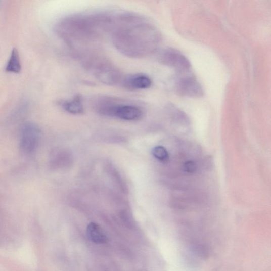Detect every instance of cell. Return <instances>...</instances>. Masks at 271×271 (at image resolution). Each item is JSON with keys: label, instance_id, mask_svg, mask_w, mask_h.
<instances>
[{"label": "cell", "instance_id": "9", "mask_svg": "<svg viewBox=\"0 0 271 271\" xmlns=\"http://www.w3.org/2000/svg\"><path fill=\"white\" fill-rule=\"evenodd\" d=\"M87 236L88 239L96 244H104L107 242V237L98 224L92 222L87 227Z\"/></svg>", "mask_w": 271, "mask_h": 271}, {"label": "cell", "instance_id": "8", "mask_svg": "<svg viewBox=\"0 0 271 271\" xmlns=\"http://www.w3.org/2000/svg\"><path fill=\"white\" fill-rule=\"evenodd\" d=\"M121 84L129 89H146L152 86V81L148 75L136 74L124 78Z\"/></svg>", "mask_w": 271, "mask_h": 271}, {"label": "cell", "instance_id": "11", "mask_svg": "<svg viewBox=\"0 0 271 271\" xmlns=\"http://www.w3.org/2000/svg\"><path fill=\"white\" fill-rule=\"evenodd\" d=\"M21 71V63L19 51L14 48L5 67V71L8 73L18 74Z\"/></svg>", "mask_w": 271, "mask_h": 271}, {"label": "cell", "instance_id": "12", "mask_svg": "<svg viewBox=\"0 0 271 271\" xmlns=\"http://www.w3.org/2000/svg\"><path fill=\"white\" fill-rule=\"evenodd\" d=\"M152 154L156 159L162 162H167L169 159L168 152L163 146H157L152 150Z\"/></svg>", "mask_w": 271, "mask_h": 271}, {"label": "cell", "instance_id": "3", "mask_svg": "<svg viewBox=\"0 0 271 271\" xmlns=\"http://www.w3.org/2000/svg\"><path fill=\"white\" fill-rule=\"evenodd\" d=\"M81 58L84 67L99 81L109 85L122 83L124 77L121 72L103 56L92 52Z\"/></svg>", "mask_w": 271, "mask_h": 271}, {"label": "cell", "instance_id": "5", "mask_svg": "<svg viewBox=\"0 0 271 271\" xmlns=\"http://www.w3.org/2000/svg\"><path fill=\"white\" fill-rule=\"evenodd\" d=\"M41 130L35 123L27 122L22 127L20 147L22 152L29 155L35 152L40 143Z\"/></svg>", "mask_w": 271, "mask_h": 271}, {"label": "cell", "instance_id": "1", "mask_svg": "<svg viewBox=\"0 0 271 271\" xmlns=\"http://www.w3.org/2000/svg\"><path fill=\"white\" fill-rule=\"evenodd\" d=\"M110 32L116 50L132 59L143 58L154 54L162 42L161 34L152 22L133 13L114 17Z\"/></svg>", "mask_w": 271, "mask_h": 271}, {"label": "cell", "instance_id": "14", "mask_svg": "<svg viewBox=\"0 0 271 271\" xmlns=\"http://www.w3.org/2000/svg\"></svg>", "mask_w": 271, "mask_h": 271}, {"label": "cell", "instance_id": "2", "mask_svg": "<svg viewBox=\"0 0 271 271\" xmlns=\"http://www.w3.org/2000/svg\"><path fill=\"white\" fill-rule=\"evenodd\" d=\"M114 16L106 13L75 14L62 18L55 25L57 36L82 55L110 31Z\"/></svg>", "mask_w": 271, "mask_h": 271}, {"label": "cell", "instance_id": "7", "mask_svg": "<svg viewBox=\"0 0 271 271\" xmlns=\"http://www.w3.org/2000/svg\"><path fill=\"white\" fill-rule=\"evenodd\" d=\"M142 115V110L137 106L118 103L116 105L112 114L113 116L127 121L138 120Z\"/></svg>", "mask_w": 271, "mask_h": 271}, {"label": "cell", "instance_id": "4", "mask_svg": "<svg viewBox=\"0 0 271 271\" xmlns=\"http://www.w3.org/2000/svg\"><path fill=\"white\" fill-rule=\"evenodd\" d=\"M173 86L175 92L184 97L199 98L203 95L201 84L190 71L178 72L174 80Z\"/></svg>", "mask_w": 271, "mask_h": 271}, {"label": "cell", "instance_id": "6", "mask_svg": "<svg viewBox=\"0 0 271 271\" xmlns=\"http://www.w3.org/2000/svg\"><path fill=\"white\" fill-rule=\"evenodd\" d=\"M161 63L173 68L178 72L189 71L191 64L186 56L179 51L167 48L162 51L159 56Z\"/></svg>", "mask_w": 271, "mask_h": 271}, {"label": "cell", "instance_id": "10", "mask_svg": "<svg viewBox=\"0 0 271 271\" xmlns=\"http://www.w3.org/2000/svg\"><path fill=\"white\" fill-rule=\"evenodd\" d=\"M62 108L70 114H81L84 111V107L81 98L76 96L69 100H65L61 103Z\"/></svg>", "mask_w": 271, "mask_h": 271}, {"label": "cell", "instance_id": "13", "mask_svg": "<svg viewBox=\"0 0 271 271\" xmlns=\"http://www.w3.org/2000/svg\"><path fill=\"white\" fill-rule=\"evenodd\" d=\"M197 169V164L194 161L186 162L184 165V170L188 173H194Z\"/></svg>", "mask_w": 271, "mask_h": 271}]
</instances>
